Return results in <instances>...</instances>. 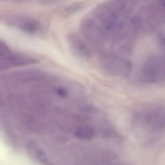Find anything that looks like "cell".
<instances>
[{
  "instance_id": "obj_1",
  "label": "cell",
  "mask_w": 165,
  "mask_h": 165,
  "mask_svg": "<svg viewBox=\"0 0 165 165\" xmlns=\"http://www.w3.org/2000/svg\"><path fill=\"white\" fill-rule=\"evenodd\" d=\"M143 143L154 142L165 133V105H155L144 108L137 116Z\"/></svg>"
},
{
  "instance_id": "obj_2",
  "label": "cell",
  "mask_w": 165,
  "mask_h": 165,
  "mask_svg": "<svg viewBox=\"0 0 165 165\" xmlns=\"http://www.w3.org/2000/svg\"><path fill=\"white\" fill-rule=\"evenodd\" d=\"M100 61L103 68L111 75L127 76L132 71V63L115 51L104 50L100 53Z\"/></svg>"
},
{
  "instance_id": "obj_3",
  "label": "cell",
  "mask_w": 165,
  "mask_h": 165,
  "mask_svg": "<svg viewBox=\"0 0 165 165\" xmlns=\"http://www.w3.org/2000/svg\"><path fill=\"white\" fill-rule=\"evenodd\" d=\"M8 22L30 33H35L41 28V23L33 18L23 16H14L7 18Z\"/></svg>"
},
{
  "instance_id": "obj_4",
  "label": "cell",
  "mask_w": 165,
  "mask_h": 165,
  "mask_svg": "<svg viewBox=\"0 0 165 165\" xmlns=\"http://www.w3.org/2000/svg\"><path fill=\"white\" fill-rule=\"evenodd\" d=\"M70 41L72 48L80 57L84 58H89L91 55V50L82 39L76 34L71 35Z\"/></svg>"
},
{
  "instance_id": "obj_5",
  "label": "cell",
  "mask_w": 165,
  "mask_h": 165,
  "mask_svg": "<svg viewBox=\"0 0 165 165\" xmlns=\"http://www.w3.org/2000/svg\"><path fill=\"white\" fill-rule=\"evenodd\" d=\"M95 135V130L89 126H84L78 128L76 131L75 136L79 139L89 140L92 139Z\"/></svg>"
},
{
  "instance_id": "obj_6",
  "label": "cell",
  "mask_w": 165,
  "mask_h": 165,
  "mask_svg": "<svg viewBox=\"0 0 165 165\" xmlns=\"http://www.w3.org/2000/svg\"><path fill=\"white\" fill-rule=\"evenodd\" d=\"M83 4L81 2H76L71 5L66 10L67 15H70L80 10L83 8Z\"/></svg>"
}]
</instances>
